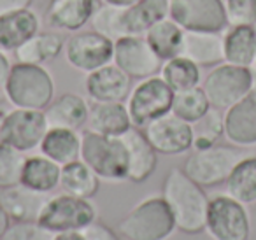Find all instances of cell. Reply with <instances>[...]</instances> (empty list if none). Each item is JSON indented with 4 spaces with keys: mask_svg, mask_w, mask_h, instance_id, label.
<instances>
[{
    "mask_svg": "<svg viewBox=\"0 0 256 240\" xmlns=\"http://www.w3.org/2000/svg\"><path fill=\"white\" fill-rule=\"evenodd\" d=\"M162 196L168 204L179 232L196 235L206 232L209 200L204 186L192 179L182 168H170L162 186Z\"/></svg>",
    "mask_w": 256,
    "mask_h": 240,
    "instance_id": "cell-1",
    "label": "cell"
},
{
    "mask_svg": "<svg viewBox=\"0 0 256 240\" xmlns=\"http://www.w3.org/2000/svg\"><path fill=\"white\" fill-rule=\"evenodd\" d=\"M4 95L20 109L44 110L54 98V81L44 65L14 64L6 79Z\"/></svg>",
    "mask_w": 256,
    "mask_h": 240,
    "instance_id": "cell-2",
    "label": "cell"
},
{
    "mask_svg": "<svg viewBox=\"0 0 256 240\" xmlns=\"http://www.w3.org/2000/svg\"><path fill=\"white\" fill-rule=\"evenodd\" d=\"M126 240H167L178 230L164 196H150L136 205L116 226Z\"/></svg>",
    "mask_w": 256,
    "mask_h": 240,
    "instance_id": "cell-3",
    "label": "cell"
},
{
    "mask_svg": "<svg viewBox=\"0 0 256 240\" xmlns=\"http://www.w3.org/2000/svg\"><path fill=\"white\" fill-rule=\"evenodd\" d=\"M81 160L92 166L102 180H128V154L121 137H109L86 130L82 134Z\"/></svg>",
    "mask_w": 256,
    "mask_h": 240,
    "instance_id": "cell-4",
    "label": "cell"
},
{
    "mask_svg": "<svg viewBox=\"0 0 256 240\" xmlns=\"http://www.w3.org/2000/svg\"><path fill=\"white\" fill-rule=\"evenodd\" d=\"M244 151L235 146H210L206 149H193L186 158L184 170L195 182L204 188L223 184L228 179L234 166L244 158Z\"/></svg>",
    "mask_w": 256,
    "mask_h": 240,
    "instance_id": "cell-5",
    "label": "cell"
},
{
    "mask_svg": "<svg viewBox=\"0 0 256 240\" xmlns=\"http://www.w3.org/2000/svg\"><path fill=\"white\" fill-rule=\"evenodd\" d=\"M174 90L162 76L140 79L126 96V109L136 128H144L151 121L165 116L172 110Z\"/></svg>",
    "mask_w": 256,
    "mask_h": 240,
    "instance_id": "cell-6",
    "label": "cell"
},
{
    "mask_svg": "<svg viewBox=\"0 0 256 240\" xmlns=\"http://www.w3.org/2000/svg\"><path fill=\"white\" fill-rule=\"evenodd\" d=\"M254 84L251 67L223 64L210 68L202 82V88L209 98L210 107L226 110L251 92Z\"/></svg>",
    "mask_w": 256,
    "mask_h": 240,
    "instance_id": "cell-7",
    "label": "cell"
},
{
    "mask_svg": "<svg viewBox=\"0 0 256 240\" xmlns=\"http://www.w3.org/2000/svg\"><path fill=\"white\" fill-rule=\"evenodd\" d=\"M96 221V208L88 198L56 194L50 196L40 212L37 222L53 233L82 232L86 226Z\"/></svg>",
    "mask_w": 256,
    "mask_h": 240,
    "instance_id": "cell-8",
    "label": "cell"
},
{
    "mask_svg": "<svg viewBox=\"0 0 256 240\" xmlns=\"http://www.w3.org/2000/svg\"><path fill=\"white\" fill-rule=\"evenodd\" d=\"M206 232L214 240H249L251 219L244 204L230 194H216L209 200Z\"/></svg>",
    "mask_w": 256,
    "mask_h": 240,
    "instance_id": "cell-9",
    "label": "cell"
},
{
    "mask_svg": "<svg viewBox=\"0 0 256 240\" xmlns=\"http://www.w3.org/2000/svg\"><path fill=\"white\" fill-rule=\"evenodd\" d=\"M64 54L72 68L90 74L114 60V40L95 30H79L65 40Z\"/></svg>",
    "mask_w": 256,
    "mask_h": 240,
    "instance_id": "cell-10",
    "label": "cell"
},
{
    "mask_svg": "<svg viewBox=\"0 0 256 240\" xmlns=\"http://www.w3.org/2000/svg\"><path fill=\"white\" fill-rule=\"evenodd\" d=\"M48 130L50 124L44 110L14 107L4 116L0 128V142L12 146L22 152H28L40 148Z\"/></svg>",
    "mask_w": 256,
    "mask_h": 240,
    "instance_id": "cell-11",
    "label": "cell"
},
{
    "mask_svg": "<svg viewBox=\"0 0 256 240\" xmlns=\"http://www.w3.org/2000/svg\"><path fill=\"white\" fill-rule=\"evenodd\" d=\"M168 16L184 30L223 32L228 26L223 0H170Z\"/></svg>",
    "mask_w": 256,
    "mask_h": 240,
    "instance_id": "cell-12",
    "label": "cell"
},
{
    "mask_svg": "<svg viewBox=\"0 0 256 240\" xmlns=\"http://www.w3.org/2000/svg\"><path fill=\"white\" fill-rule=\"evenodd\" d=\"M114 64L132 79H146L162 70L160 60L144 36H123L114 40Z\"/></svg>",
    "mask_w": 256,
    "mask_h": 240,
    "instance_id": "cell-13",
    "label": "cell"
},
{
    "mask_svg": "<svg viewBox=\"0 0 256 240\" xmlns=\"http://www.w3.org/2000/svg\"><path fill=\"white\" fill-rule=\"evenodd\" d=\"M154 151L165 156H178L193 149V124L168 112L142 128Z\"/></svg>",
    "mask_w": 256,
    "mask_h": 240,
    "instance_id": "cell-14",
    "label": "cell"
},
{
    "mask_svg": "<svg viewBox=\"0 0 256 240\" xmlns=\"http://www.w3.org/2000/svg\"><path fill=\"white\" fill-rule=\"evenodd\" d=\"M224 138L240 149L256 146V81L251 92L223 114Z\"/></svg>",
    "mask_w": 256,
    "mask_h": 240,
    "instance_id": "cell-15",
    "label": "cell"
},
{
    "mask_svg": "<svg viewBox=\"0 0 256 240\" xmlns=\"http://www.w3.org/2000/svg\"><path fill=\"white\" fill-rule=\"evenodd\" d=\"M130 81L132 78L110 62L86 76L84 88L93 102H123L130 93Z\"/></svg>",
    "mask_w": 256,
    "mask_h": 240,
    "instance_id": "cell-16",
    "label": "cell"
},
{
    "mask_svg": "<svg viewBox=\"0 0 256 240\" xmlns=\"http://www.w3.org/2000/svg\"><path fill=\"white\" fill-rule=\"evenodd\" d=\"M100 0H50L46 8V22L51 28L62 32H79L92 22Z\"/></svg>",
    "mask_w": 256,
    "mask_h": 240,
    "instance_id": "cell-17",
    "label": "cell"
},
{
    "mask_svg": "<svg viewBox=\"0 0 256 240\" xmlns=\"http://www.w3.org/2000/svg\"><path fill=\"white\" fill-rule=\"evenodd\" d=\"M128 154V180L132 182H144L156 170L158 152L148 140L140 128L132 126L126 134L121 135Z\"/></svg>",
    "mask_w": 256,
    "mask_h": 240,
    "instance_id": "cell-18",
    "label": "cell"
},
{
    "mask_svg": "<svg viewBox=\"0 0 256 240\" xmlns=\"http://www.w3.org/2000/svg\"><path fill=\"white\" fill-rule=\"evenodd\" d=\"M46 193L28 190L23 184L0 190V205L9 216L11 222L16 221H37L48 202Z\"/></svg>",
    "mask_w": 256,
    "mask_h": 240,
    "instance_id": "cell-19",
    "label": "cell"
},
{
    "mask_svg": "<svg viewBox=\"0 0 256 240\" xmlns=\"http://www.w3.org/2000/svg\"><path fill=\"white\" fill-rule=\"evenodd\" d=\"M40 30V20L30 8L0 16V50L16 51Z\"/></svg>",
    "mask_w": 256,
    "mask_h": 240,
    "instance_id": "cell-20",
    "label": "cell"
},
{
    "mask_svg": "<svg viewBox=\"0 0 256 240\" xmlns=\"http://www.w3.org/2000/svg\"><path fill=\"white\" fill-rule=\"evenodd\" d=\"M132 120L128 114L126 104L123 102H93L90 107L86 130L95 134L121 137L132 128Z\"/></svg>",
    "mask_w": 256,
    "mask_h": 240,
    "instance_id": "cell-21",
    "label": "cell"
},
{
    "mask_svg": "<svg viewBox=\"0 0 256 240\" xmlns=\"http://www.w3.org/2000/svg\"><path fill=\"white\" fill-rule=\"evenodd\" d=\"M50 128H70L81 130L88 123L90 106L81 95L64 93L53 98V102L44 109Z\"/></svg>",
    "mask_w": 256,
    "mask_h": 240,
    "instance_id": "cell-22",
    "label": "cell"
},
{
    "mask_svg": "<svg viewBox=\"0 0 256 240\" xmlns=\"http://www.w3.org/2000/svg\"><path fill=\"white\" fill-rule=\"evenodd\" d=\"M182 54L198 67H216L224 62L223 36L221 32L186 30Z\"/></svg>",
    "mask_w": 256,
    "mask_h": 240,
    "instance_id": "cell-23",
    "label": "cell"
},
{
    "mask_svg": "<svg viewBox=\"0 0 256 240\" xmlns=\"http://www.w3.org/2000/svg\"><path fill=\"white\" fill-rule=\"evenodd\" d=\"M170 0H137L123 8V28L126 36H144L158 22L168 18Z\"/></svg>",
    "mask_w": 256,
    "mask_h": 240,
    "instance_id": "cell-24",
    "label": "cell"
},
{
    "mask_svg": "<svg viewBox=\"0 0 256 240\" xmlns=\"http://www.w3.org/2000/svg\"><path fill=\"white\" fill-rule=\"evenodd\" d=\"M224 62L238 67H252L256 62V25L228 26L223 34Z\"/></svg>",
    "mask_w": 256,
    "mask_h": 240,
    "instance_id": "cell-25",
    "label": "cell"
},
{
    "mask_svg": "<svg viewBox=\"0 0 256 240\" xmlns=\"http://www.w3.org/2000/svg\"><path fill=\"white\" fill-rule=\"evenodd\" d=\"M82 135L70 128H50L40 142V152L58 165L81 160Z\"/></svg>",
    "mask_w": 256,
    "mask_h": 240,
    "instance_id": "cell-26",
    "label": "cell"
},
{
    "mask_svg": "<svg viewBox=\"0 0 256 240\" xmlns=\"http://www.w3.org/2000/svg\"><path fill=\"white\" fill-rule=\"evenodd\" d=\"M65 39L53 30H39L34 37H30L22 48L14 51L16 60L22 64L44 65L53 62L64 53Z\"/></svg>",
    "mask_w": 256,
    "mask_h": 240,
    "instance_id": "cell-27",
    "label": "cell"
},
{
    "mask_svg": "<svg viewBox=\"0 0 256 240\" xmlns=\"http://www.w3.org/2000/svg\"><path fill=\"white\" fill-rule=\"evenodd\" d=\"M60 176L62 165H58L56 162L44 154H36L25 160L20 184L26 186L28 190L50 194L51 191L60 186Z\"/></svg>",
    "mask_w": 256,
    "mask_h": 240,
    "instance_id": "cell-28",
    "label": "cell"
},
{
    "mask_svg": "<svg viewBox=\"0 0 256 240\" xmlns=\"http://www.w3.org/2000/svg\"><path fill=\"white\" fill-rule=\"evenodd\" d=\"M184 32L181 25L168 18L158 22L156 25H153L146 34V40L150 42V46L153 48L154 53L160 56L162 62H167L174 56L182 54V44H184Z\"/></svg>",
    "mask_w": 256,
    "mask_h": 240,
    "instance_id": "cell-29",
    "label": "cell"
},
{
    "mask_svg": "<svg viewBox=\"0 0 256 240\" xmlns=\"http://www.w3.org/2000/svg\"><path fill=\"white\" fill-rule=\"evenodd\" d=\"M60 188L67 194L90 200L98 193L100 177L82 160H76L67 165H62Z\"/></svg>",
    "mask_w": 256,
    "mask_h": 240,
    "instance_id": "cell-30",
    "label": "cell"
},
{
    "mask_svg": "<svg viewBox=\"0 0 256 240\" xmlns=\"http://www.w3.org/2000/svg\"><path fill=\"white\" fill-rule=\"evenodd\" d=\"M224 186L226 194L240 204H256V156H244L234 166Z\"/></svg>",
    "mask_w": 256,
    "mask_h": 240,
    "instance_id": "cell-31",
    "label": "cell"
},
{
    "mask_svg": "<svg viewBox=\"0 0 256 240\" xmlns=\"http://www.w3.org/2000/svg\"><path fill=\"white\" fill-rule=\"evenodd\" d=\"M160 76L174 90V93L200 86V81H202L200 67L195 62L186 58L184 54H179V56H174L170 60L164 62Z\"/></svg>",
    "mask_w": 256,
    "mask_h": 240,
    "instance_id": "cell-32",
    "label": "cell"
},
{
    "mask_svg": "<svg viewBox=\"0 0 256 240\" xmlns=\"http://www.w3.org/2000/svg\"><path fill=\"white\" fill-rule=\"evenodd\" d=\"M210 109L209 98L202 86L184 90V92H176L174 100H172V110L178 118L188 121V123H196L202 120Z\"/></svg>",
    "mask_w": 256,
    "mask_h": 240,
    "instance_id": "cell-33",
    "label": "cell"
},
{
    "mask_svg": "<svg viewBox=\"0 0 256 240\" xmlns=\"http://www.w3.org/2000/svg\"><path fill=\"white\" fill-rule=\"evenodd\" d=\"M224 135L223 114L220 109L210 107L209 112L193 123V149H206L218 142V138Z\"/></svg>",
    "mask_w": 256,
    "mask_h": 240,
    "instance_id": "cell-34",
    "label": "cell"
},
{
    "mask_svg": "<svg viewBox=\"0 0 256 240\" xmlns=\"http://www.w3.org/2000/svg\"><path fill=\"white\" fill-rule=\"evenodd\" d=\"M25 160V152L0 142V190H6V188L16 186L22 182Z\"/></svg>",
    "mask_w": 256,
    "mask_h": 240,
    "instance_id": "cell-35",
    "label": "cell"
},
{
    "mask_svg": "<svg viewBox=\"0 0 256 240\" xmlns=\"http://www.w3.org/2000/svg\"><path fill=\"white\" fill-rule=\"evenodd\" d=\"M90 23H92L95 32L102 34L110 40H118L123 36H126L123 28V8H116V6L109 4L100 6Z\"/></svg>",
    "mask_w": 256,
    "mask_h": 240,
    "instance_id": "cell-36",
    "label": "cell"
},
{
    "mask_svg": "<svg viewBox=\"0 0 256 240\" xmlns=\"http://www.w3.org/2000/svg\"><path fill=\"white\" fill-rule=\"evenodd\" d=\"M56 233L50 232L37 221L11 222L0 240H54Z\"/></svg>",
    "mask_w": 256,
    "mask_h": 240,
    "instance_id": "cell-37",
    "label": "cell"
},
{
    "mask_svg": "<svg viewBox=\"0 0 256 240\" xmlns=\"http://www.w3.org/2000/svg\"><path fill=\"white\" fill-rule=\"evenodd\" d=\"M228 26L256 25V0H223Z\"/></svg>",
    "mask_w": 256,
    "mask_h": 240,
    "instance_id": "cell-38",
    "label": "cell"
},
{
    "mask_svg": "<svg viewBox=\"0 0 256 240\" xmlns=\"http://www.w3.org/2000/svg\"><path fill=\"white\" fill-rule=\"evenodd\" d=\"M82 235L84 240H121L120 235H118L114 230H110L107 224L104 222H92L90 226H86L82 232H79Z\"/></svg>",
    "mask_w": 256,
    "mask_h": 240,
    "instance_id": "cell-39",
    "label": "cell"
},
{
    "mask_svg": "<svg viewBox=\"0 0 256 240\" xmlns=\"http://www.w3.org/2000/svg\"><path fill=\"white\" fill-rule=\"evenodd\" d=\"M34 0H0V16L8 14L12 11H22V9L30 8Z\"/></svg>",
    "mask_w": 256,
    "mask_h": 240,
    "instance_id": "cell-40",
    "label": "cell"
},
{
    "mask_svg": "<svg viewBox=\"0 0 256 240\" xmlns=\"http://www.w3.org/2000/svg\"><path fill=\"white\" fill-rule=\"evenodd\" d=\"M11 60L8 58V54H6V51L0 50V88L4 86L6 79H8L9 76V70H11Z\"/></svg>",
    "mask_w": 256,
    "mask_h": 240,
    "instance_id": "cell-41",
    "label": "cell"
},
{
    "mask_svg": "<svg viewBox=\"0 0 256 240\" xmlns=\"http://www.w3.org/2000/svg\"><path fill=\"white\" fill-rule=\"evenodd\" d=\"M9 224H11V219H9V216L6 214V210L2 208V205H0V238H2V235L6 233V230L9 228Z\"/></svg>",
    "mask_w": 256,
    "mask_h": 240,
    "instance_id": "cell-42",
    "label": "cell"
},
{
    "mask_svg": "<svg viewBox=\"0 0 256 240\" xmlns=\"http://www.w3.org/2000/svg\"><path fill=\"white\" fill-rule=\"evenodd\" d=\"M54 240H84L79 232H70V233H58L54 236Z\"/></svg>",
    "mask_w": 256,
    "mask_h": 240,
    "instance_id": "cell-43",
    "label": "cell"
},
{
    "mask_svg": "<svg viewBox=\"0 0 256 240\" xmlns=\"http://www.w3.org/2000/svg\"><path fill=\"white\" fill-rule=\"evenodd\" d=\"M134 2H137V0H104V4L116 6V8H128V6H132Z\"/></svg>",
    "mask_w": 256,
    "mask_h": 240,
    "instance_id": "cell-44",
    "label": "cell"
},
{
    "mask_svg": "<svg viewBox=\"0 0 256 240\" xmlns=\"http://www.w3.org/2000/svg\"><path fill=\"white\" fill-rule=\"evenodd\" d=\"M4 116H6V112L0 109V128H2V121H4Z\"/></svg>",
    "mask_w": 256,
    "mask_h": 240,
    "instance_id": "cell-45",
    "label": "cell"
},
{
    "mask_svg": "<svg viewBox=\"0 0 256 240\" xmlns=\"http://www.w3.org/2000/svg\"><path fill=\"white\" fill-rule=\"evenodd\" d=\"M0 102H2V93H0Z\"/></svg>",
    "mask_w": 256,
    "mask_h": 240,
    "instance_id": "cell-46",
    "label": "cell"
},
{
    "mask_svg": "<svg viewBox=\"0 0 256 240\" xmlns=\"http://www.w3.org/2000/svg\"><path fill=\"white\" fill-rule=\"evenodd\" d=\"M254 64H256V62H254Z\"/></svg>",
    "mask_w": 256,
    "mask_h": 240,
    "instance_id": "cell-47",
    "label": "cell"
}]
</instances>
